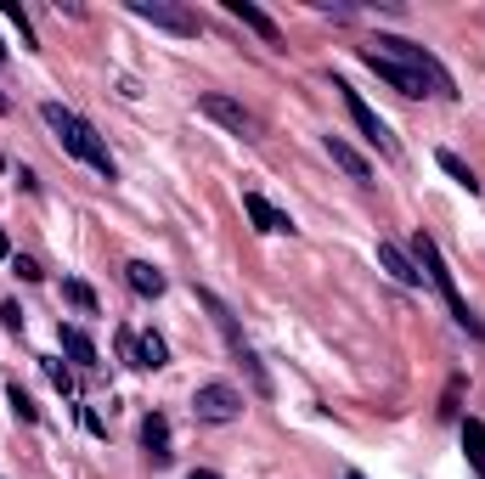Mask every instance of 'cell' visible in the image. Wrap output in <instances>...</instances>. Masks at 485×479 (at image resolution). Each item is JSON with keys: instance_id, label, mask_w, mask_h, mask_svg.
Segmentation results:
<instances>
[{"instance_id": "cell-1", "label": "cell", "mask_w": 485, "mask_h": 479, "mask_svg": "<svg viewBox=\"0 0 485 479\" xmlns=\"http://www.w3.org/2000/svg\"><path fill=\"white\" fill-rule=\"evenodd\" d=\"M40 119L51 124V130H57V141H62V152H69V158H79V164H90L96 175H102V181H113L119 175V164H113V152L102 147V136H96L90 130V124L74 113V108H62V102H46L40 108Z\"/></svg>"}, {"instance_id": "cell-2", "label": "cell", "mask_w": 485, "mask_h": 479, "mask_svg": "<svg viewBox=\"0 0 485 479\" xmlns=\"http://www.w3.org/2000/svg\"><path fill=\"white\" fill-rule=\"evenodd\" d=\"M412 266L424 271V276H429V287H435V294L446 299V310H451V322H458L463 333H474V338H485V322H480V316L469 310V299L458 294V276H451V266L440 260V248H435V237H424V232L412 237Z\"/></svg>"}, {"instance_id": "cell-3", "label": "cell", "mask_w": 485, "mask_h": 479, "mask_svg": "<svg viewBox=\"0 0 485 479\" xmlns=\"http://www.w3.org/2000/svg\"><path fill=\"white\" fill-rule=\"evenodd\" d=\"M373 51H384L390 62H401V68H412V74H424L435 96H458V85H451V74L440 68V57H435V51L412 46V40H401V35H378V46H373Z\"/></svg>"}, {"instance_id": "cell-4", "label": "cell", "mask_w": 485, "mask_h": 479, "mask_svg": "<svg viewBox=\"0 0 485 479\" xmlns=\"http://www.w3.org/2000/svg\"><path fill=\"white\" fill-rule=\"evenodd\" d=\"M198 113L215 119V124H226V130L243 136V141H260V136H266L260 113H248L243 102H232V96H220V90H204V96H198Z\"/></svg>"}, {"instance_id": "cell-5", "label": "cell", "mask_w": 485, "mask_h": 479, "mask_svg": "<svg viewBox=\"0 0 485 479\" xmlns=\"http://www.w3.org/2000/svg\"><path fill=\"white\" fill-rule=\"evenodd\" d=\"M333 90L344 96V113L355 119V130H362V141H373L378 152H395V136H390V124H384V119H378V113L362 102V90H350L344 79H333Z\"/></svg>"}, {"instance_id": "cell-6", "label": "cell", "mask_w": 485, "mask_h": 479, "mask_svg": "<svg viewBox=\"0 0 485 479\" xmlns=\"http://www.w3.org/2000/svg\"><path fill=\"white\" fill-rule=\"evenodd\" d=\"M192 411H198V423H232L237 411H243V395L232 390V383H198Z\"/></svg>"}, {"instance_id": "cell-7", "label": "cell", "mask_w": 485, "mask_h": 479, "mask_svg": "<svg viewBox=\"0 0 485 479\" xmlns=\"http://www.w3.org/2000/svg\"><path fill=\"white\" fill-rule=\"evenodd\" d=\"M131 12L142 23H153V28H164V35H181V40L198 35V17H192L186 6H170V0H131Z\"/></svg>"}, {"instance_id": "cell-8", "label": "cell", "mask_w": 485, "mask_h": 479, "mask_svg": "<svg viewBox=\"0 0 485 479\" xmlns=\"http://www.w3.org/2000/svg\"><path fill=\"white\" fill-rule=\"evenodd\" d=\"M119 356L131 361V367H142V372H153V367H164V361H170V349H164V338H158V333L119 328Z\"/></svg>"}, {"instance_id": "cell-9", "label": "cell", "mask_w": 485, "mask_h": 479, "mask_svg": "<svg viewBox=\"0 0 485 479\" xmlns=\"http://www.w3.org/2000/svg\"><path fill=\"white\" fill-rule=\"evenodd\" d=\"M362 62H367V68H373L384 85H390V90H401V96H424V90H429V79H424V74L401 68V62H390V57L373 51V46H362Z\"/></svg>"}, {"instance_id": "cell-10", "label": "cell", "mask_w": 485, "mask_h": 479, "mask_svg": "<svg viewBox=\"0 0 485 479\" xmlns=\"http://www.w3.org/2000/svg\"><path fill=\"white\" fill-rule=\"evenodd\" d=\"M243 214L254 220V232H266V237H277V232H294V220H288V209H277L266 192H243Z\"/></svg>"}, {"instance_id": "cell-11", "label": "cell", "mask_w": 485, "mask_h": 479, "mask_svg": "<svg viewBox=\"0 0 485 479\" xmlns=\"http://www.w3.org/2000/svg\"><path fill=\"white\" fill-rule=\"evenodd\" d=\"M142 452H147V463L153 468H170V418H164V411H153V418L142 423Z\"/></svg>"}, {"instance_id": "cell-12", "label": "cell", "mask_w": 485, "mask_h": 479, "mask_svg": "<svg viewBox=\"0 0 485 479\" xmlns=\"http://www.w3.org/2000/svg\"><path fill=\"white\" fill-rule=\"evenodd\" d=\"M226 12H232L243 28H254V35H260L266 46H282V28H277V23H271L260 6H254V0H226Z\"/></svg>"}, {"instance_id": "cell-13", "label": "cell", "mask_w": 485, "mask_h": 479, "mask_svg": "<svg viewBox=\"0 0 485 479\" xmlns=\"http://www.w3.org/2000/svg\"><path fill=\"white\" fill-rule=\"evenodd\" d=\"M378 266L390 271L395 282H406V287H424V271H417V266H412V254L395 248V243H378Z\"/></svg>"}, {"instance_id": "cell-14", "label": "cell", "mask_w": 485, "mask_h": 479, "mask_svg": "<svg viewBox=\"0 0 485 479\" xmlns=\"http://www.w3.org/2000/svg\"><path fill=\"white\" fill-rule=\"evenodd\" d=\"M328 158H333V164L350 175V181H373V164H367V158L362 152H355L344 136H328Z\"/></svg>"}, {"instance_id": "cell-15", "label": "cell", "mask_w": 485, "mask_h": 479, "mask_svg": "<svg viewBox=\"0 0 485 479\" xmlns=\"http://www.w3.org/2000/svg\"><path fill=\"white\" fill-rule=\"evenodd\" d=\"M124 282H131V294H142V299H158V294H164V271L147 266V260H131V266H124Z\"/></svg>"}, {"instance_id": "cell-16", "label": "cell", "mask_w": 485, "mask_h": 479, "mask_svg": "<svg viewBox=\"0 0 485 479\" xmlns=\"http://www.w3.org/2000/svg\"><path fill=\"white\" fill-rule=\"evenodd\" d=\"M463 457L474 474H485V423L480 418H463Z\"/></svg>"}, {"instance_id": "cell-17", "label": "cell", "mask_w": 485, "mask_h": 479, "mask_svg": "<svg viewBox=\"0 0 485 479\" xmlns=\"http://www.w3.org/2000/svg\"><path fill=\"white\" fill-rule=\"evenodd\" d=\"M62 349H69L79 367H102V361H96V344H90L85 328H62Z\"/></svg>"}, {"instance_id": "cell-18", "label": "cell", "mask_w": 485, "mask_h": 479, "mask_svg": "<svg viewBox=\"0 0 485 479\" xmlns=\"http://www.w3.org/2000/svg\"><path fill=\"white\" fill-rule=\"evenodd\" d=\"M435 164H440V170H446L451 181H458V186L469 192V198H474V192H480V181H474V170L463 164V158H458V152H446V147H440V152H435Z\"/></svg>"}, {"instance_id": "cell-19", "label": "cell", "mask_w": 485, "mask_h": 479, "mask_svg": "<svg viewBox=\"0 0 485 479\" xmlns=\"http://www.w3.org/2000/svg\"><path fill=\"white\" fill-rule=\"evenodd\" d=\"M6 406H12V418H23V423H40V406L28 401V395L17 390V383H12V390H6Z\"/></svg>"}, {"instance_id": "cell-20", "label": "cell", "mask_w": 485, "mask_h": 479, "mask_svg": "<svg viewBox=\"0 0 485 479\" xmlns=\"http://www.w3.org/2000/svg\"><path fill=\"white\" fill-rule=\"evenodd\" d=\"M62 299H69L74 310H85V316H96V294H90L85 282H62Z\"/></svg>"}, {"instance_id": "cell-21", "label": "cell", "mask_w": 485, "mask_h": 479, "mask_svg": "<svg viewBox=\"0 0 485 479\" xmlns=\"http://www.w3.org/2000/svg\"><path fill=\"white\" fill-rule=\"evenodd\" d=\"M40 367H46V378L57 383V390H62V395H74V372H69V367H62V361H40Z\"/></svg>"}, {"instance_id": "cell-22", "label": "cell", "mask_w": 485, "mask_h": 479, "mask_svg": "<svg viewBox=\"0 0 485 479\" xmlns=\"http://www.w3.org/2000/svg\"><path fill=\"white\" fill-rule=\"evenodd\" d=\"M12 271H17L23 282H40V276H46V271H40V260H28V254H17V266H12Z\"/></svg>"}, {"instance_id": "cell-23", "label": "cell", "mask_w": 485, "mask_h": 479, "mask_svg": "<svg viewBox=\"0 0 485 479\" xmlns=\"http://www.w3.org/2000/svg\"><path fill=\"white\" fill-rule=\"evenodd\" d=\"M0 322H6L12 333H23V310H17V299H6V305H0Z\"/></svg>"}, {"instance_id": "cell-24", "label": "cell", "mask_w": 485, "mask_h": 479, "mask_svg": "<svg viewBox=\"0 0 485 479\" xmlns=\"http://www.w3.org/2000/svg\"><path fill=\"white\" fill-rule=\"evenodd\" d=\"M186 479H220V474H215V468H192Z\"/></svg>"}, {"instance_id": "cell-25", "label": "cell", "mask_w": 485, "mask_h": 479, "mask_svg": "<svg viewBox=\"0 0 485 479\" xmlns=\"http://www.w3.org/2000/svg\"><path fill=\"white\" fill-rule=\"evenodd\" d=\"M6 254H12V243H6V232H0V260H6Z\"/></svg>"}, {"instance_id": "cell-26", "label": "cell", "mask_w": 485, "mask_h": 479, "mask_svg": "<svg viewBox=\"0 0 485 479\" xmlns=\"http://www.w3.org/2000/svg\"><path fill=\"white\" fill-rule=\"evenodd\" d=\"M344 479H362V474H355V468H350V474H344Z\"/></svg>"}, {"instance_id": "cell-27", "label": "cell", "mask_w": 485, "mask_h": 479, "mask_svg": "<svg viewBox=\"0 0 485 479\" xmlns=\"http://www.w3.org/2000/svg\"><path fill=\"white\" fill-rule=\"evenodd\" d=\"M0 113H6V96H0Z\"/></svg>"}, {"instance_id": "cell-28", "label": "cell", "mask_w": 485, "mask_h": 479, "mask_svg": "<svg viewBox=\"0 0 485 479\" xmlns=\"http://www.w3.org/2000/svg\"><path fill=\"white\" fill-rule=\"evenodd\" d=\"M0 62H6V46H0Z\"/></svg>"}]
</instances>
